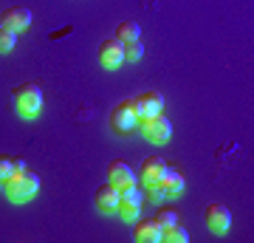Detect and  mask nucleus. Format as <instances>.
I'll use <instances>...</instances> for the list:
<instances>
[{
  "label": "nucleus",
  "mask_w": 254,
  "mask_h": 243,
  "mask_svg": "<svg viewBox=\"0 0 254 243\" xmlns=\"http://www.w3.org/2000/svg\"><path fill=\"white\" fill-rule=\"evenodd\" d=\"M136 108H138V119L155 116L164 110V96L158 90H144L141 96H136Z\"/></svg>",
  "instance_id": "9d476101"
},
{
  "label": "nucleus",
  "mask_w": 254,
  "mask_h": 243,
  "mask_svg": "<svg viewBox=\"0 0 254 243\" xmlns=\"http://www.w3.org/2000/svg\"><path fill=\"white\" fill-rule=\"evenodd\" d=\"M138 212H141V204H136V201H125V198H119L116 215L122 218V221L133 224V221H138Z\"/></svg>",
  "instance_id": "4468645a"
},
{
  "label": "nucleus",
  "mask_w": 254,
  "mask_h": 243,
  "mask_svg": "<svg viewBox=\"0 0 254 243\" xmlns=\"http://www.w3.org/2000/svg\"><path fill=\"white\" fill-rule=\"evenodd\" d=\"M203 218H206L209 232H215V235H226L229 229H232V212H229L223 204H209Z\"/></svg>",
  "instance_id": "39448f33"
},
{
  "label": "nucleus",
  "mask_w": 254,
  "mask_h": 243,
  "mask_svg": "<svg viewBox=\"0 0 254 243\" xmlns=\"http://www.w3.org/2000/svg\"><path fill=\"white\" fill-rule=\"evenodd\" d=\"M161 241H167V243H187L190 241V232H187L181 224H173V226H167V229H161Z\"/></svg>",
  "instance_id": "dca6fc26"
},
{
  "label": "nucleus",
  "mask_w": 254,
  "mask_h": 243,
  "mask_svg": "<svg viewBox=\"0 0 254 243\" xmlns=\"http://www.w3.org/2000/svg\"><path fill=\"white\" fill-rule=\"evenodd\" d=\"M138 133L153 144H167L170 136H173V125H170V119L164 113H155V116L138 119Z\"/></svg>",
  "instance_id": "7ed1b4c3"
},
{
  "label": "nucleus",
  "mask_w": 254,
  "mask_h": 243,
  "mask_svg": "<svg viewBox=\"0 0 254 243\" xmlns=\"http://www.w3.org/2000/svg\"><path fill=\"white\" fill-rule=\"evenodd\" d=\"M116 40H122V43L141 40V26H138V23H133V20H125V23L119 26V31H116Z\"/></svg>",
  "instance_id": "2eb2a0df"
},
{
  "label": "nucleus",
  "mask_w": 254,
  "mask_h": 243,
  "mask_svg": "<svg viewBox=\"0 0 254 243\" xmlns=\"http://www.w3.org/2000/svg\"><path fill=\"white\" fill-rule=\"evenodd\" d=\"M164 172H167L164 159H158V156H147L144 164H141V170H138V184H141V187H155V184H161Z\"/></svg>",
  "instance_id": "423d86ee"
},
{
  "label": "nucleus",
  "mask_w": 254,
  "mask_h": 243,
  "mask_svg": "<svg viewBox=\"0 0 254 243\" xmlns=\"http://www.w3.org/2000/svg\"><path fill=\"white\" fill-rule=\"evenodd\" d=\"M161 189L167 195H181L184 192V175L167 167V172H164V178H161Z\"/></svg>",
  "instance_id": "ddd939ff"
},
{
  "label": "nucleus",
  "mask_w": 254,
  "mask_h": 243,
  "mask_svg": "<svg viewBox=\"0 0 254 243\" xmlns=\"http://www.w3.org/2000/svg\"><path fill=\"white\" fill-rule=\"evenodd\" d=\"M0 26L11 28V31H26L28 26H31V11L26 9V6H11V9L3 11V17H0Z\"/></svg>",
  "instance_id": "6e6552de"
},
{
  "label": "nucleus",
  "mask_w": 254,
  "mask_h": 243,
  "mask_svg": "<svg viewBox=\"0 0 254 243\" xmlns=\"http://www.w3.org/2000/svg\"><path fill=\"white\" fill-rule=\"evenodd\" d=\"M133 238L138 243H158L161 241V226L155 218H147V221H133Z\"/></svg>",
  "instance_id": "f8f14e48"
},
{
  "label": "nucleus",
  "mask_w": 254,
  "mask_h": 243,
  "mask_svg": "<svg viewBox=\"0 0 254 243\" xmlns=\"http://www.w3.org/2000/svg\"><path fill=\"white\" fill-rule=\"evenodd\" d=\"M11 172H14V164H11L9 156H0V184H6L11 178Z\"/></svg>",
  "instance_id": "412c9836"
},
{
  "label": "nucleus",
  "mask_w": 254,
  "mask_h": 243,
  "mask_svg": "<svg viewBox=\"0 0 254 243\" xmlns=\"http://www.w3.org/2000/svg\"><path fill=\"white\" fill-rule=\"evenodd\" d=\"M14 108L23 119H34L43 108V90L40 85L28 82V85H17L14 88Z\"/></svg>",
  "instance_id": "f03ea898"
},
{
  "label": "nucleus",
  "mask_w": 254,
  "mask_h": 243,
  "mask_svg": "<svg viewBox=\"0 0 254 243\" xmlns=\"http://www.w3.org/2000/svg\"><path fill=\"white\" fill-rule=\"evenodd\" d=\"M164 195H167V192L161 189V184H155V187H144V201H150V204H161Z\"/></svg>",
  "instance_id": "aec40b11"
},
{
  "label": "nucleus",
  "mask_w": 254,
  "mask_h": 243,
  "mask_svg": "<svg viewBox=\"0 0 254 243\" xmlns=\"http://www.w3.org/2000/svg\"><path fill=\"white\" fill-rule=\"evenodd\" d=\"M99 63L105 65V68H119V65L125 63V43L122 40H105V43L99 45Z\"/></svg>",
  "instance_id": "0eeeda50"
},
{
  "label": "nucleus",
  "mask_w": 254,
  "mask_h": 243,
  "mask_svg": "<svg viewBox=\"0 0 254 243\" xmlns=\"http://www.w3.org/2000/svg\"><path fill=\"white\" fill-rule=\"evenodd\" d=\"M110 127L116 130V133L127 136L133 133L138 127V108H136V99H125L119 102L116 108H113V113H110Z\"/></svg>",
  "instance_id": "20e7f679"
},
{
  "label": "nucleus",
  "mask_w": 254,
  "mask_h": 243,
  "mask_svg": "<svg viewBox=\"0 0 254 243\" xmlns=\"http://www.w3.org/2000/svg\"><path fill=\"white\" fill-rule=\"evenodd\" d=\"M37 189H40V178L28 170L11 172V178L3 184V192H6V198L11 204H26V201H31L37 195Z\"/></svg>",
  "instance_id": "f257e3e1"
},
{
  "label": "nucleus",
  "mask_w": 254,
  "mask_h": 243,
  "mask_svg": "<svg viewBox=\"0 0 254 243\" xmlns=\"http://www.w3.org/2000/svg\"><path fill=\"white\" fill-rule=\"evenodd\" d=\"M11 164H14V172L26 170V162H23V159H11Z\"/></svg>",
  "instance_id": "4be33fe9"
},
{
  "label": "nucleus",
  "mask_w": 254,
  "mask_h": 243,
  "mask_svg": "<svg viewBox=\"0 0 254 243\" xmlns=\"http://www.w3.org/2000/svg\"><path fill=\"white\" fill-rule=\"evenodd\" d=\"M108 181H110L116 189H125V187H133V184H138V181H136V172L130 170L125 162H110V164H108Z\"/></svg>",
  "instance_id": "1a4fd4ad"
},
{
  "label": "nucleus",
  "mask_w": 254,
  "mask_h": 243,
  "mask_svg": "<svg viewBox=\"0 0 254 243\" xmlns=\"http://www.w3.org/2000/svg\"><path fill=\"white\" fill-rule=\"evenodd\" d=\"M141 57H144V45H141V40L125 43V60L127 63H136V60H141Z\"/></svg>",
  "instance_id": "a211bd4d"
},
{
  "label": "nucleus",
  "mask_w": 254,
  "mask_h": 243,
  "mask_svg": "<svg viewBox=\"0 0 254 243\" xmlns=\"http://www.w3.org/2000/svg\"><path fill=\"white\" fill-rule=\"evenodd\" d=\"M155 221H158V226H161V229H167V226L178 224V215H175L173 209H158V215H155Z\"/></svg>",
  "instance_id": "6ab92c4d"
},
{
  "label": "nucleus",
  "mask_w": 254,
  "mask_h": 243,
  "mask_svg": "<svg viewBox=\"0 0 254 243\" xmlns=\"http://www.w3.org/2000/svg\"><path fill=\"white\" fill-rule=\"evenodd\" d=\"M14 45H17V31L0 26V54H9Z\"/></svg>",
  "instance_id": "f3484780"
},
{
  "label": "nucleus",
  "mask_w": 254,
  "mask_h": 243,
  "mask_svg": "<svg viewBox=\"0 0 254 243\" xmlns=\"http://www.w3.org/2000/svg\"><path fill=\"white\" fill-rule=\"evenodd\" d=\"M93 204H96V209H99V212H105V215H113V212H116V207H119V189L108 181L105 187L96 189Z\"/></svg>",
  "instance_id": "9b49d317"
}]
</instances>
